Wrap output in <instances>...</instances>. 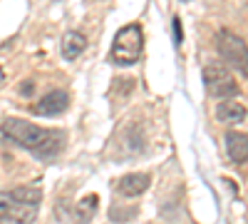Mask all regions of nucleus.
I'll list each match as a JSON object with an SVG mask.
<instances>
[{
  "instance_id": "1",
  "label": "nucleus",
  "mask_w": 248,
  "mask_h": 224,
  "mask_svg": "<svg viewBox=\"0 0 248 224\" xmlns=\"http://www.w3.org/2000/svg\"><path fill=\"white\" fill-rule=\"evenodd\" d=\"M0 132H3L13 145L30 150L35 157L40 159H50L55 157L62 145H65V132L60 130H43L32 125L28 120H20V117H8L3 125H0Z\"/></svg>"
},
{
  "instance_id": "2",
  "label": "nucleus",
  "mask_w": 248,
  "mask_h": 224,
  "mask_svg": "<svg viewBox=\"0 0 248 224\" xmlns=\"http://www.w3.org/2000/svg\"><path fill=\"white\" fill-rule=\"evenodd\" d=\"M144 52V33L141 25L132 23V25H124L117 35H114V43H112V60L122 68H129L134 63H139V57Z\"/></svg>"
},
{
  "instance_id": "3",
  "label": "nucleus",
  "mask_w": 248,
  "mask_h": 224,
  "mask_svg": "<svg viewBox=\"0 0 248 224\" xmlns=\"http://www.w3.org/2000/svg\"><path fill=\"white\" fill-rule=\"evenodd\" d=\"M203 85L211 97H218V100H233L238 95V83L233 72L221 63L203 65Z\"/></svg>"
},
{
  "instance_id": "4",
  "label": "nucleus",
  "mask_w": 248,
  "mask_h": 224,
  "mask_svg": "<svg viewBox=\"0 0 248 224\" xmlns=\"http://www.w3.org/2000/svg\"><path fill=\"white\" fill-rule=\"evenodd\" d=\"M216 45H218V52L226 63H231L233 68L241 70V75L246 77L248 75V50H246V43L243 37H238L236 33L231 30H218L216 35Z\"/></svg>"
},
{
  "instance_id": "5",
  "label": "nucleus",
  "mask_w": 248,
  "mask_h": 224,
  "mask_svg": "<svg viewBox=\"0 0 248 224\" xmlns=\"http://www.w3.org/2000/svg\"><path fill=\"white\" fill-rule=\"evenodd\" d=\"M37 219V207H28L10 197V192H0V224H32Z\"/></svg>"
},
{
  "instance_id": "6",
  "label": "nucleus",
  "mask_w": 248,
  "mask_h": 224,
  "mask_svg": "<svg viewBox=\"0 0 248 224\" xmlns=\"http://www.w3.org/2000/svg\"><path fill=\"white\" fill-rule=\"evenodd\" d=\"M67 107H70V95L65 90H52L45 97H40L37 105H32V112L43 117H55L60 112H65Z\"/></svg>"
},
{
  "instance_id": "7",
  "label": "nucleus",
  "mask_w": 248,
  "mask_h": 224,
  "mask_svg": "<svg viewBox=\"0 0 248 224\" xmlns=\"http://www.w3.org/2000/svg\"><path fill=\"white\" fill-rule=\"evenodd\" d=\"M149 185H152V177L147 172H132L117 182V192L122 197H139L149 190Z\"/></svg>"
},
{
  "instance_id": "8",
  "label": "nucleus",
  "mask_w": 248,
  "mask_h": 224,
  "mask_svg": "<svg viewBox=\"0 0 248 224\" xmlns=\"http://www.w3.org/2000/svg\"><path fill=\"white\" fill-rule=\"evenodd\" d=\"M226 152H229V159L233 165H243L246 157H248V137L246 132L231 130L226 135Z\"/></svg>"
},
{
  "instance_id": "9",
  "label": "nucleus",
  "mask_w": 248,
  "mask_h": 224,
  "mask_svg": "<svg viewBox=\"0 0 248 224\" xmlns=\"http://www.w3.org/2000/svg\"><path fill=\"white\" fill-rule=\"evenodd\" d=\"M216 117L223 125H238L246 120V105L238 100H221L216 107Z\"/></svg>"
},
{
  "instance_id": "10",
  "label": "nucleus",
  "mask_w": 248,
  "mask_h": 224,
  "mask_svg": "<svg viewBox=\"0 0 248 224\" xmlns=\"http://www.w3.org/2000/svg\"><path fill=\"white\" fill-rule=\"evenodd\" d=\"M87 48V37L77 33V30H70L65 37H62V55H65L67 60H77L82 52H85Z\"/></svg>"
},
{
  "instance_id": "11",
  "label": "nucleus",
  "mask_w": 248,
  "mask_h": 224,
  "mask_svg": "<svg viewBox=\"0 0 248 224\" xmlns=\"http://www.w3.org/2000/svg\"><path fill=\"white\" fill-rule=\"evenodd\" d=\"M97 205H99V197H97V194H87L85 199H79L77 207H75L77 222H79V224L92 222V217H94V212H97Z\"/></svg>"
},
{
  "instance_id": "12",
  "label": "nucleus",
  "mask_w": 248,
  "mask_h": 224,
  "mask_svg": "<svg viewBox=\"0 0 248 224\" xmlns=\"http://www.w3.org/2000/svg\"><path fill=\"white\" fill-rule=\"evenodd\" d=\"M10 197L23 202V205H28V207H40L43 192H40L37 187H15V190H10Z\"/></svg>"
},
{
  "instance_id": "13",
  "label": "nucleus",
  "mask_w": 248,
  "mask_h": 224,
  "mask_svg": "<svg viewBox=\"0 0 248 224\" xmlns=\"http://www.w3.org/2000/svg\"><path fill=\"white\" fill-rule=\"evenodd\" d=\"M174 40H176V45H181V40H184V33H181V20L174 17Z\"/></svg>"
},
{
  "instance_id": "14",
  "label": "nucleus",
  "mask_w": 248,
  "mask_h": 224,
  "mask_svg": "<svg viewBox=\"0 0 248 224\" xmlns=\"http://www.w3.org/2000/svg\"><path fill=\"white\" fill-rule=\"evenodd\" d=\"M20 92H23V95H25V97H30V95H32V92H35V85H32V83H30V80H28V83H25V85H23V90H20Z\"/></svg>"
}]
</instances>
